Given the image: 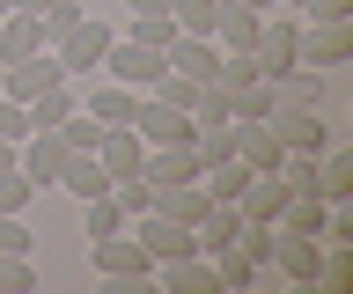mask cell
Returning a JSON list of instances; mask_svg holds the SVG:
<instances>
[{
  "label": "cell",
  "mask_w": 353,
  "mask_h": 294,
  "mask_svg": "<svg viewBox=\"0 0 353 294\" xmlns=\"http://www.w3.org/2000/svg\"><path fill=\"white\" fill-rule=\"evenodd\" d=\"M265 133L280 140L287 155H324L331 140H339V133H331V118H316L309 103H280V96H272V111H265Z\"/></svg>",
  "instance_id": "obj_1"
},
{
  "label": "cell",
  "mask_w": 353,
  "mask_h": 294,
  "mask_svg": "<svg viewBox=\"0 0 353 294\" xmlns=\"http://www.w3.org/2000/svg\"><path fill=\"white\" fill-rule=\"evenodd\" d=\"M103 67H110V81H125V89H140L148 96L162 74H170V59L154 45H140V37H110V52H103Z\"/></svg>",
  "instance_id": "obj_2"
},
{
  "label": "cell",
  "mask_w": 353,
  "mask_h": 294,
  "mask_svg": "<svg viewBox=\"0 0 353 294\" xmlns=\"http://www.w3.org/2000/svg\"><path fill=\"white\" fill-rule=\"evenodd\" d=\"M125 235L148 250L154 265H170V258L199 250V243H192V228H184V221H170V213H154V206H148V213H132V221H125Z\"/></svg>",
  "instance_id": "obj_3"
},
{
  "label": "cell",
  "mask_w": 353,
  "mask_h": 294,
  "mask_svg": "<svg viewBox=\"0 0 353 294\" xmlns=\"http://www.w3.org/2000/svg\"><path fill=\"white\" fill-rule=\"evenodd\" d=\"M294 59H309L316 74L346 67V59H353V23H302V37H294Z\"/></svg>",
  "instance_id": "obj_4"
},
{
  "label": "cell",
  "mask_w": 353,
  "mask_h": 294,
  "mask_svg": "<svg viewBox=\"0 0 353 294\" xmlns=\"http://www.w3.org/2000/svg\"><path fill=\"white\" fill-rule=\"evenodd\" d=\"M132 133L148 140V147H192V111H170V103H154V96H140V111H132Z\"/></svg>",
  "instance_id": "obj_5"
},
{
  "label": "cell",
  "mask_w": 353,
  "mask_h": 294,
  "mask_svg": "<svg viewBox=\"0 0 353 294\" xmlns=\"http://www.w3.org/2000/svg\"><path fill=\"white\" fill-rule=\"evenodd\" d=\"M15 169L30 177V191H59V169H66V140L59 133H30L15 147Z\"/></svg>",
  "instance_id": "obj_6"
},
{
  "label": "cell",
  "mask_w": 353,
  "mask_h": 294,
  "mask_svg": "<svg viewBox=\"0 0 353 294\" xmlns=\"http://www.w3.org/2000/svg\"><path fill=\"white\" fill-rule=\"evenodd\" d=\"M66 67L52 59V52H30V59H8V81H0V96H15V103H37L44 89H59Z\"/></svg>",
  "instance_id": "obj_7"
},
{
  "label": "cell",
  "mask_w": 353,
  "mask_h": 294,
  "mask_svg": "<svg viewBox=\"0 0 353 294\" xmlns=\"http://www.w3.org/2000/svg\"><path fill=\"white\" fill-rule=\"evenodd\" d=\"M162 59H170V74H184V81H199V89L221 74V45L214 37H192V30H176L170 45H162Z\"/></svg>",
  "instance_id": "obj_8"
},
{
  "label": "cell",
  "mask_w": 353,
  "mask_h": 294,
  "mask_svg": "<svg viewBox=\"0 0 353 294\" xmlns=\"http://www.w3.org/2000/svg\"><path fill=\"white\" fill-rule=\"evenodd\" d=\"M110 37H118V30H103V23H88V15H81V23H74V30L59 37V52H52V59H59L66 74H88V67H103Z\"/></svg>",
  "instance_id": "obj_9"
},
{
  "label": "cell",
  "mask_w": 353,
  "mask_h": 294,
  "mask_svg": "<svg viewBox=\"0 0 353 294\" xmlns=\"http://www.w3.org/2000/svg\"><path fill=\"white\" fill-rule=\"evenodd\" d=\"M96 272L103 280H154V258L118 228V235H96Z\"/></svg>",
  "instance_id": "obj_10"
},
{
  "label": "cell",
  "mask_w": 353,
  "mask_h": 294,
  "mask_svg": "<svg viewBox=\"0 0 353 294\" xmlns=\"http://www.w3.org/2000/svg\"><path fill=\"white\" fill-rule=\"evenodd\" d=\"M96 162L110 169V184H118V177H140V162H148V140L132 133V125H103V147H96Z\"/></svg>",
  "instance_id": "obj_11"
},
{
  "label": "cell",
  "mask_w": 353,
  "mask_h": 294,
  "mask_svg": "<svg viewBox=\"0 0 353 294\" xmlns=\"http://www.w3.org/2000/svg\"><path fill=\"white\" fill-rule=\"evenodd\" d=\"M154 280H162L170 294H214V287H221L206 250H184V258H170V265H154Z\"/></svg>",
  "instance_id": "obj_12"
},
{
  "label": "cell",
  "mask_w": 353,
  "mask_h": 294,
  "mask_svg": "<svg viewBox=\"0 0 353 294\" xmlns=\"http://www.w3.org/2000/svg\"><path fill=\"white\" fill-rule=\"evenodd\" d=\"M316 199H324V206H346L353 199V147H346V140H331L324 155H316Z\"/></svg>",
  "instance_id": "obj_13"
},
{
  "label": "cell",
  "mask_w": 353,
  "mask_h": 294,
  "mask_svg": "<svg viewBox=\"0 0 353 294\" xmlns=\"http://www.w3.org/2000/svg\"><path fill=\"white\" fill-rule=\"evenodd\" d=\"M221 52H250L258 37V8H243V0H214V30H206Z\"/></svg>",
  "instance_id": "obj_14"
},
{
  "label": "cell",
  "mask_w": 353,
  "mask_h": 294,
  "mask_svg": "<svg viewBox=\"0 0 353 294\" xmlns=\"http://www.w3.org/2000/svg\"><path fill=\"white\" fill-rule=\"evenodd\" d=\"M52 37H44V23L30 15V8H8L0 15V59H30V52H44Z\"/></svg>",
  "instance_id": "obj_15"
},
{
  "label": "cell",
  "mask_w": 353,
  "mask_h": 294,
  "mask_svg": "<svg viewBox=\"0 0 353 294\" xmlns=\"http://www.w3.org/2000/svg\"><path fill=\"white\" fill-rule=\"evenodd\" d=\"M272 96L280 103H309V111H324L331 103V81L316 67H287V74H272Z\"/></svg>",
  "instance_id": "obj_16"
},
{
  "label": "cell",
  "mask_w": 353,
  "mask_h": 294,
  "mask_svg": "<svg viewBox=\"0 0 353 294\" xmlns=\"http://www.w3.org/2000/svg\"><path fill=\"white\" fill-rule=\"evenodd\" d=\"M140 177H148L154 191H162V184H192V177H199V155H192V147H148Z\"/></svg>",
  "instance_id": "obj_17"
},
{
  "label": "cell",
  "mask_w": 353,
  "mask_h": 294,
  "mask_svg": "<svg viewBox=\"0 0 353 294\" xmlns=\"http://www.w3.org/2000/svg\"><path fill=\"white\" fill-rule=\"evenodd\" d=\"M88 118H103V125H132V111H140V89H125V81H103V89L81 103Z\"/></svg>",
  "instance_id": "obj_18"
},
{
  "label": "cell",
  "mask_w": 353,
  "mask_h": 294,
  "mask_svg": "<svg viewBox=\"0 0 353 294\" xmlns=\"http://www.w3.org/2000/svg\"><path fill=\"white\" fill-rule=\"evenodd\" d=\"M154 213H170V221H184V228H192L199 221V213H206V184H162V191H154Z\"/></svg>",
  "instance_id": "obj_19"
},
{
  "label": "cell",
  "mask_w": 353,
  "mask_h": 294,
  "mask_svg": "<svg viewBox=\"0 0 353 294\" xmlns=\"http://www.w3.org/2000/svg\"><path fill=\"white\" fill-rule=\"evenodd\" d=\"M59 191H74V199H96V191H110V169L96 155H66L59 169Z\"/></svg>",
  "instance_id": "obj_20"
},
{
  "label": "cell",
  "mask_w": 353,
  "mask_h": 294,
  "mask_svg": "<svg viewBox=\"0 0 353 294\" xmlns=\"http://www.w3.org/2000/svg\"><path fill=\"white\" fill-rule=\"evenodd\" d=\"M81 228L88 235H118L125 228V206L110 199V191H96V199H81Z\"/></svg>",
  "instance_id": "obj_21"
},
{
  "label": "cell",
  "mask_w": 353,
  "mask_h": 294,
  "mask_svg": "<svg viewBox=\"0 0 353 294\" xmlns=\"http://www.w3.org/2000/svg\"><path fill=\"white\" fill-rule=\"evenodd\" d=\"M66 111H74V89H66V81H59V89H44L37 103H30V125H37V133H52V125H59Z\"/></svg>",
  "instance_id": "obj_22"
},
{
  "label": "cell",
  "mask_w": 353,
  "mask_h": 294,
  "mask_svg": "<svg viewBox=\"0 0 353 294\" xmlns=\"http://www.w3.org/2000/svg\"><path fill=\"white\" fill-rule=\"evenodd\" d=\"M265 111H272V81H250V89H228V118H236V125H243V118H265Z\"/></svg>",
  "instance_id": "obj_23"
},
{
  "label": "cell",
  "mask_w": 353,
  "mask_h": 294,
  "mask_svg": "<svg viewBox=\"0 0 353 294\" xmlns=\"http://www.w3.org/2000/svg\"><path fill=\"white\" fill-rule=\"evenodd\" d=\"M125 37H140V45H154V52H162V45H170V37H176L170 8H148V15H132V30H125Z\"/></svg>",
  "instance_id": "obj_24"
},
{
  "label": "cell",
  "mask_w": 353,
  "mask_h": 294,
  "mask_svg": "<svg viewBox=\"0 0 353 294\" xmlns=\"http://www.w3.org/2000/svg\"><path fill=\"white\" fill-rule=\"evenodd\" d=\"M30 133H37V125H30V103H15V96H0V140H15V147H22Z\"/></svg>",
  "instance_id": "obj_25"
},
{
  "label": "cell",
  "mask_w": 353,
  "mask_h": 294,
  "mask_svg": "<svg viewBox=\"0 0 353 294\" xmlns=\"http://www.w3.org/2000/svg\"><path fill=\"white\" fill-rule=\"evenodd\" d=\"M302 23H353V0H302Z\"/></svg>",
  "instance_id": "obj_26"
},
{
  "label": "cell",
  "mask_w": 353,
  "mask_h": 294,
  "mask_svg": "<svg viewBox=\"0 0 353 294\" xmlns=\"http://www.w3.org/2000/svg\"><path fill=\"white\" fill-rule=\"evenodd\" d=\"M30 287H37L30 258H0V294H30Z\"/></svg>",
  "instance_id": "obj_27"
},
{
  "label": "cell",
  "mask_w": 353,
  "mask_h": 294,
  "mask_svg": "<svg viewBox=\"0 0 353 294\" xmlns=\"http://www.w3.org/2000/svg\"><path fill=\"white\" fill-rule=\"evenodd\" d=\"M30 206V177L22 169H0V213H22Z\"/></svg>",
  "instance_id": "obj_28"
},
{
  "label": "cell",
  "mask_w": 353,
  "mask_h": 294,
  "mask_svg": "<svg viewBox=\"0 0 353 294\" xmlns=\"http://www.w3.org/2000/svg\"><path fill=\"white\" fill-rule=\"evenodd\" d=\"M37 23H44V37H52V45H59L66 30L81 23V0H59V8H52V15H37Z\"/></svg>",
  "instance_id": "obj_29"
},
{
  "label": "cell",
  "mask_w": 353,
  "mask_h": 294,
  "mask_svg": "<svg viewBox=\"0 0 353 294\" xmlns=\"http://www.w3.org/2000/svg\"><path fill=\"white\" fill-rule=\"evenodd\" d=\"M0 258H30V228L15 213H0Z\"/></svg>",
  "instance_id": "obj_30"
},
{
  "label": "cell",
  "mask_w": 353,
  "mask_h": 294,
  "mask_svg": "<svg viewBox=\"0 0 353 294\" xmlns=\"http://www.w3.org/2000/svg\"><path fill=\"white\" fill-rule=\"evenodd\" d=\"M15 8H30V15H52V8H59V0H15Z\"/></svg>",
  "instance_id": "obj_31"
},
{
  "label": "cell",
  "mask_w": 353,
  "mask_h": 294,
  "mask_svg": "<svg viewBox=\"0 0 353 294\" xmlns=\"http://www.w3.org/2000/svg\"><path fill=\"white\" fill-rule=\"evenodd\" d=\"M0 169H15V140H0Z\"/></svg>",
  "instance_id": "obj_32"
},
{
  "label": "cell",
  "mask_w": 353,
  "mask_h": 294,
  "mask_svg": "<svg viewBox=\"0 0 353 294\" xmlns=\"http://www.w3.org/2000/svg\"><path fill=\"white\" fill-rule=\"evenodd\" d=\"M243 8H258V15H265V8H280V0H243Z\"/></svg>",
  "instance_id": "obj_33"
},
{
  "label": "cell",
  "mask_w": 353,
  "mask_h": 294,
  "mask_svg": "<svg viewBox=\"0 0 353 294\" xmlns=\"http://www.w3.org/2000/svg\"><path fill=\"white\" fill-rule=\"evenodd\" d=\"M8 8H15V0H0V15H8Z\"/></svg>",
  "instance_id": "obj_34"
},
{
  "label": "cell",
  "mask_w": 353,
  "mask_h": 294,
  "mask_svg": "<svg viewBox=\"0 0 353 294\" xmlns=\"http://www.w3.org/2000/svg\"><path fill=\"white\" fill-rule=\"evenodd\" d=\"M0 81H8V59H0Z\"/></svg>",
  "instance_id": "obj_35"
},
{
  "label": "cell",
  "mask_w": 353,
  "mask_h": 294,
  "mask_svg": "<svg viewBox=\"0 0 353 294\" xmlns=\"http://www.w3.org/2000/svg\"><path fill=\"white\" fill-rule=\"evenodd\" d=\"M287 8H302V0H287Z\"/></svg>",
  "instance_id": "obj_36"
}]
</instances>
